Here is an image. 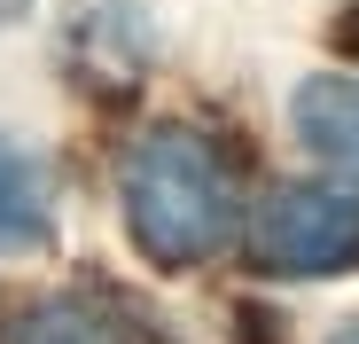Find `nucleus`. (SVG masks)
<instances>
[{
    "label": "nucleus",
    "instance_id": "obj_4",
    "mask_svg": "<svg viewBox=\"0 0 359 344\" xmlns=\"http://www.w3.org/2000/svg\"><path fill=\"white\" fill-rule=\"evenodd\" d=\"M297 133L313 157L359 164V79H305L297 86Z\"/></svg>",
    "mask_w": 359,
    "mask_h": 344
},
{
    "label": "nucleus",
    "instance_id": "obj_5",
    "mask_svg": "<svg viewBox=\"0 0 359 344\" xmlns=\"http://www.w3.org/2000/svg\"><path fill=\"white\" fill-rule=\"evenodd\" d=\"M47 227H55L47 172H39L16 141H0V251H39Z\"/></svg>",
    "mask_w": 359,
    "mask_h": 344
},
{
    "label": "nucleus",
    "instance_id": "obj_2",
    "mask_svg": "<svg viewBox=\"0 0 359 344\" xmlns=\"http://www.w3.org/2000/svg\"><path fill=\"white\" fill-rule=\"evenodd\" d=\"M250 266L281 282H313L359 266V188L344 180H289L250 219Z\"/></svg>",
    "mask_w": 359,
    "mask_h": 344
},
{
    "label": "nucleus",
    "instance_id": "obj_1",
    "mask_svg": "<svg viewBox=\"0 0 359 344\" xmlns=\"http://www.w3.org/2000/svg\"><path fill=\"white\" fill-rule=\"evenodd\" d=\"M117 196H126V227L141 258L156 266H203L243 227L234 164L203 126H149L117 164Z\"/></svg>",
    "mask_w": 359,
    "mask_h": 344
},
{
    "label": "nucleus",
    "instance_id": "obj_3",
    "mask_svg": "<svg viewBox=\"0 0 359 344\" xmlns=\"http://www.w3.org/2000/svg\"><path fill=\"white\" fill-rule=\"evenodd\" d=\"M0 344H141V329L117 313L109 298L71 290V298H39V305H24L8 329H0Z\"/></svg>",
    "mask_w": 359,
    "mask_h": 344
},
{
    "label": "nucleus",
    "instance_id": "obj_6",
    "mask_svg": "<svg viewBox=\"0 0 359 344\" xmlns=\"http://www.w3.org/2000/svg\"><path fill=\"white\" fill-rule=\"evenodd\" d=\"M336 344H359V329H351V336H336Z\"/></svg>",
    "mask_w": 359,
    "mask_h": 344
}]
</instances>
